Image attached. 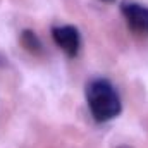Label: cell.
<instances>
[{"instance_id":"1","label":"cell","mask_w":148,"mask_h":148,"mask_svg":"<svg viewBox=\"0 0 148 148\" xmlns=\"http://www.w3.org/2000/svg\"><path fill=\"white\" fill-rule=\"evenodd\" d=\"M88 109L97 122H109L122 112L121 97L109 79L95 77L84 88Z\"/></svg>"},{"instance_id":"2","label":"cell","mask_w":148,"mask_h":148,"mask_svg":"<svg viewBox=\"0 0 148 148\" xmlns=\"http://www.w3.org/2000/svg\"><path fill=\"white\" fill-rule=\"evenodd\" d=\"M121 12L127 23V26L138 33V35H148V7L138 2L124 0L121 3Z\"/></svg>"},{"instance_id":"3","label":"cell","mask_w":148,"mask_h":148,"mask_svg":"<svg viewBox=\"0 0 148 148\" xmlns=\"http://www.w3.org/2000/svg\"><path fill=\"white\" fill-rule=\"evenodd\" d=\"M52 40L67 57L74 59L79 53L81 35H79L77 28L69 26V24L67 26H55V28H52Z\"/></svg>"},{"instance_id":"4","label":"cell","mask_w":148,"mask_h":148,"mask_svg":"<svg viewBox=\"0 0 148 148\" xmlns=\"http://www.w3.org/2000/svg\"><path fill=\"white\" fill-rule=\"evenodd\" d=\"M21 45L24 47L26 52L33 55H41L43 53V43L33 29H24L21 31Z\"/></svg>"},{"instance_id":"5","label":"cell","mask_w":148,"mask_h":148,"mask_svg":"<svg viewBox=\"0 0 148 148\" xmlns=\"http://www.w3.org/2000/svg\"><path fill=\"white\" fill-rule=\"evenodd\" d=\"M102 2H107V3H112V2H115V0H102Z\"/></svg>"}]
</instances>
